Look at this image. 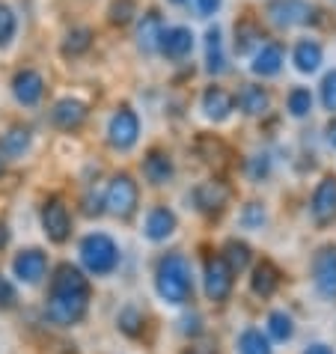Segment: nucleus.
I'll list each match as a JSON object with an SVG mask.
<instances>
[{"mask_svg":"<svg viewBox=\"0 0 336 354\" xmlns=\"http://www.w3.org/2000/svg\"><path fill=\"white\" fill-rule=\"evenodd\" d=\"M104 205L116 218H131L137 209V185L131 176L128 173L113 176L111 185H107V194H104Z\"/></svg>","mask_w":336,"mask_h":354,"instance_id":"nucleus-5","label":"nucleus"},{"mask_svg":"<svg viewBox=\"0 0 336 354\" xmlns=\"http://www.w3.org/2000/svg\"><path fill=\"white\" fill-rule=\"evenodd\" d=\"M143 173L152 185H167L173 179V158L164 149H149L143 161Z\"/></svg>","mask_w":336,"mask_h":354,"instance_id":"nucleus-18","label":"nucleus"},{"mask_svg":"<svg viewBox=\"0 0 336 354\" xmlns=\"http://www.w3.org/2000/svg\"><path fill=\"white\" fill-rule=\"evenodd\" d=\"M137 137H140V120H137V113L131 107L122 104L120 111L111 116V122H107V140H111L113 149L128 152L137 143Z\"/></svg>","mask_w":336,"mask_h":354,"instance_id":"nucleus-6","label":"nucleus"},{"mask_svg":"<svg viewBox=\"0 0 336 354\" xmlns=\"http://www.w3.org/2000/svg\"><path fill=\"white\" fill-rule=\"evenodd\" d=\"M262 223H265V209L259 203H247L241 212V226L244 230H262Z\"/></svg>","mask_w":336,"mask_h":354,"instance_id":"nucleus-35","label":"nucleus"},{"mask_svg":"<svg viewBox=\"0 0 336 354\" xmlns=\"http://www.w3.org/2000/svg\"><path fill=\"white\" fill-rule=\"evenodd\" d=\"M3 158H6V155H3V149H0V170H3Z\"/></svg>","mask_w":336,"mask_h":354,"instance_id":"nucleus-45","label":"nucleus"},{"mask_svg":"<svg viewBox=\"0 0 336 354\" xmlns=\"http://www.w3.org/2000/svg\"><path fill=\"white\" fill-rule=\"evenodd\" d=\"M196 152H200L203 161H209L214 167H223L226 158H232L230 146H226L221 137H214V134H200L196 137Z\"/></svg>","mask_w":336,"mask_h":354,"instance_id":"nucleus-24","label":"nucleus"},{"mask_svg":"<svg viewBox=\"0 0 336 354\" xmlns=\"http://www.w3.org/2000/svg\"><path fill=\"white\" fill-rule=\"evenodd\" d=\"M256 45H262V27L247 15V18H241V21L235 24V51L250 54Z\"/></svg>","mask_w":336,"mask_h":354,"instance_id":"nucleus-26","label":"nucleus"},{"mask_svg":"<svg viewBox=\"0 0 336 354\" xmlns=\"http://www.w3.org/2000/svg\"><path fill=\"white\" fill-rule=\"evenodd\" d=\"M86 116H90V107L84 102H77V98H60L51 111V122L63 131H75L86 122Z\"/></svg>","mask_w":336,"mask_h":354,"instance_id":"nucleus-11","label":"nucleus"},{"mask_svg":"<svg viewBox=\"0 0 336 354\" xmlns=\"http://www.w3.org/2000/svg\"><path fill=\"white\" fill-rule=\"evenodd\" d=\"M223 259L230 262V268L232 271H244L247 265H250V248H247L244 241H226V248H223Z\"/></svg>","mask_w":336,"mask_h":354,"instance_id":"nucleus-30","label":"nucleus"},{"mask_svg":"<svg viewBox=\"0 0 336 354\" xmlns=\"http://www.w3.org/2000/svg\"><path fill=\"white\" fill-rule=\"evenodd\" d=\"M304 354H333V348H328V346H321V342H315V346H310Z\"/></svg>","mask_w":336,"mask_h":354,"instance_id":"nucleus-41","label":"nucleus"},{"mask_svg":"<svg viewBox=\"0 0 336 354\" xmlns=\"http://www.w3.org/2000/svg\"><path fill=\"white\" fill-rule=\"evenodd\" d=\"M134 15H137V3H134V0H113L111 9H107V18H111V24H116V27L131 24Z\"/></svg>","mask_w":336,"mask_h":354,"instance_id":"nucleus-32","label":"nucleus"},{"mask_svg":"<svg viewBox=\"0 0 336 354\" xmlns=\"http://www.w3.org/2000/svg\"><path fill=\"white\" fill-rule=\"evenodd\" d=\"M42 230L51 241L63 244L68 235H72V218H68V209L63 205V200H48L42 209Z\"/></svg>","mask_w":336,"mask_h":354,"instance_id":"nucleus-8","label":"nucleus"},{"mask_svg":"<svg viewBox=\"0 0 336 354\" xmlns=\"http://www.w3.org/2000/svg\"><path fill=\"white\" fill-rule=\"evenodd\" d=\"M176 232V214L170 209H164V205H158L146 214V235H149L152 241H164L170 239Z\"/></svg>","mask_w":336,"mask_h":354,"instance_id":"nucleus-21","label":"nucleus"},{"mask_svg":"<svg viewBox=\"0 0 336 354\" xmlns=\"http://www.w3.org/2000/svg\"><path fill=\"white\" fill-rule=\"evenodd\" d=\"M9 241V232H6V226L3 223H0V248H3V244Z\"/></svg>","mask_w":336,"mask_h":354,"instance_id":"nucleus-44","label":"nucleus"},{"mask_svg":"<svg viewBox=\"0 0 336 354\" xmlns=\"http://www.w3.org/2000/svg\"><path fill=\"white\" fill-rule=\"evenodd\" d=\"M170 3H176V6H182V3H187V0H170Z\"/></svg>","mask_w":336,"mask_h":354,"instance_id":"nucleus-46","label":"nucleus"},{"mask_svg":"<svg viewBox=\"0 0 336 354\" xmlns=\"http://www.w3.org/2000/svg\"><path fill=\"white\" fill-rule=\"evenodd\" d=\"M194 203H196V209L205 212V214L221 212L223 203H226V188L221 182H203L200 188L194 191Z\"/></svg>","mask_w":336,"mask_h":354,"instance_id":"nucleus-22","label":"nucleus"},{"mask_svg":"<svg viewBox=\"0 0 336 354\" xmlns=\"http://www.w3.org/2000/svg\"><path fill=\"white\" fill-rule=\"evenodd\" d=\"M12 95H15V102L24 104V107L39 104V102H42V95H45L42 75H39L36 68H21V72H15V77H12Z\"/></svg>","mask_w":336,"mask_h":354,"instance_id":"nucleus-9","label":"nucleus"},{"mask_svg":"<svg viewBox=\"0 0 336 354\" xmlns=\"http://www.w3.org/2000/svg\"><path fill=\"white\" fill-rule=\"evenodd\" d=\"M232 107H235V98L226 93L223 86H209V90L203 93V113L214 122H223L226 116L232 113Z\"/></svg>","mask_w":336,"mask_h":354,"instance_id":"nucleus-15","label":"nucleus"},{"mask_svg":"<svg viewBox=\"0 0 336 354\" xmlns=\"http://www.w3.org/2000/svg\"><path fill=\"white\" fill-rule=\"evenodd\" d=\"M312 218L315 223H330L336 221V176H328V179L319 182V188L312 194Z\"/></svg>","mask_w":336,"mask_h":354,"instance_id":"nucleus-12","label":"nucleus"},{"mask_svg":"<svg viewBox=\"0 0 336 354\" xmlns=\"http://www.w3.org/2000/svg\"><path fill=\"white\" fill-rule=\"evenodd\" d=\"M268 333H271V339L286 342V339H292L295 324H292V319L286 316L283 310H277V313H271V316H268Z\"/></svg>","mask_w":336,"mask_h":354,"instance_id":"nucleus-31","label":"nucleus"},{"mask_svg":"<svg viewBox=\"0 0 336 354\" xmlns=\"http://www.w3.org/2000/svg\"><path fill=\"white\" fill-rule=\"evenodd\" d=\"M221 3L223 0H196V12H200L203 18H209V15H214L217 9H221Z\"/></svg>","mask_w":336,"mask_h":354,"instance_id":"nucleus-40","label":"nucleus"},{"mask_svg":"<svg viewBox=\"0 0 336 354\" xmlns=\"http://www.w3.org/2000/svg\"><path fill=\"white\" fill-rule=\"evenodd\" d=\"M239 354H271V346H268V339L262 337V330L250 328L239 337Z\"/></svg>","mask_w":336,"mask_h":354,"instance_id":"nucleus-29","label":"nucleus"},{"mask_svg":"<svg viewBox=\"0 0 336 354\" xmlns=\"http://www.w3.org/2000/svg\"><path fill=\"white\" fill-rule=\"evenodd\" d=\"M191 48H194V33L187 30V27H170V30L164 27L161 48H158L164 57H170V60H185V57L191 54Z\"/></svg>","mask_w":336,"mask_h":354,"instance_id":"nucleus-14","label":"nucleus"},{"mask_svg":"<svg viewBox=\"0 0 336 354\" xmlns=\"http://www.w3.org/2000/svg\"><path fill=\"white\" fill-rule=\"evenodd\" d=\"M15 30H18L15 12H12V9H9L6 3H0V48H6L9 42H12Z\"/></svg>","mask_w":336,"mask_h":354,"instance_id":"nucleus-34","label":"nucleus"},{"mask_svg":"<svg viewBox=\"0 0 336 354\" xmlns=\"http://www.w3.org/2000/svg\"><path fill=\"white\" fill-rule=\"evenodd\" d=\"M265 15L277 27H301V24L315 21L319 9L312 3H306V0H268L265 3Z\"/></svg>","mask_w":336,"mask_h":354,"instance_id":"nucleus-4","label":"nucleus"},{"mask_svg":"<svg viewBox=\"0 0 336 354\" xmlns=\"http://www.w3.org/2000/svg\"><path fill=\"white\" fill-rule=\"evenodd\" d=\"M250 68H253V75H259V77L280 75V68H283V48L277 42L259 45V51L253 54V66Z\"/></svg>","mask_w":336,"mask_h":354,"instance_id":"nucleus-16","label":"nucleus"},{"mask_svg":"<svg viewBox=\"0 0 336 354\" xmlns=\"http://www.w3.org/2000/svg\"><path fill=\"white\" fill-rule=\"evenodd\" d=\"M268 158H265V155H256V158H250V167H247V170H250V176L253 179H262L265 173H268Z\"/></svg>","mask_w":336,"mask_h":354,"instance_id":"nucleus-39","label":"nucleus"},{"mask_svg":"<svg viewBox=\"0 0 336 354\" xmlns=\"http://www.w3.org/2000/svg\"><path fill=\"white\" fill-rule=\"evenodd\" d=\"M205 68L212 75H223L226 72V54H223V39H221V30L212 27L205 33Z\"/></svg>","mask_w":336,"mask_h":354,"instance_id":"nucleus-25","label":"nucleus"},{"mask_svg":"<svg viewBox=\"0 0 336 354\" xmlns=\"http://www.w3.org/2000/svg\"><path fill=\"white\" fill-rule=\"evenodd\" d=\"M86 304H90V280L75 265H60L51 280L48 319L57 324H77L86 316Z\"/></svg>","mask_w":336,"mask_h":354,"instance_id":"nucleus-1","label":"nucleus"},{"mask_svg":"<svg viewBox=\"0 0 336 354\" xmlns=\"http://www.w3.org/2000/svg\"><path fill=\"white\" fill-rule=\"evenodd\" d=\"M328 143L336 146V120H330V125H328Z\"/></svg>","mask_w":336,"mask_h":354,"instance_id":"nucleus-43","label":"nucleus"},{"mask_svg":"<svg viewBox=\"0 0 336 354\" xmlns=\"http://www.w3.org/2000/svg\"><path fill=\"white\" fill-rule=\"evenodd\" d=\"M310 111H312V93L304 90V86H295L289 93V113L301 120V116H306Z\"/></svg>","mask_w":336,"mask_h":354,"instance_id":"nucleus-33","label":"nucleus"},{"mask_svg":"<svg viewBox=\"0 0 336 354\" xmlns=\"http://www.w3.org/2000/svg\"><path fill=\"white\" fill-rule=\"evenodd\" d=\"M161 36H164V21L155 9H149V12L140 18V27H137V42H140L146 54H152L161 48Z\"/></svg>","mask_w":336,"mask_h":354,"instance_id":"nucleus-17","label":"nucleus"},{"mask_svg":"<svg viewBox=\"0 0 336 354\" xmlns=\"http://www.w3.org/2000/svg\"><path fill=\"white\" fill-rule=\"evenodd\" d=\"M280 286V271H277V265L262 259L259 265L253 268V277H250V289L259 295V298H271Z\"/></svg>","mask_w":336,"mask_h":354,"instance_id":"nucleus-20","label":"nucleus"},{"mask_svg":"<svg viewBox=\"0 0 336 354\" xmlns=\"http://www.w3.org/2000/svg\"><path fill=\"white\" fill-rule=\"evenodd\" d=\"M15 304V286L0 274V310H9Z\"/></svg>","mask_w":336,"mask_h":354,"instance_id":"nucleus-38","label":"nucleus"},{"mask_svg":"<svg viewBox=\"0 0 336 354\" xmlns=\"http://www.w3.org/2000/svg\"><path fill=\"white\" fill-rule=\"evenodd\" d=\"M321 104L324 111L336 113V72H328L321 81Z\"/></svg>","mask_w":336,"mask_h":354,"instance_id":"nucleus-36","label":"nucleus"},{"mask_svg":"<svg viewBox=\"0 0 336 354\" xmlns=\"http://www.w3.org/2000/svg\"><path fill=\"white\" fill-rule=\"evenodd\" d=\"M232 268L223 257H209L205 259V295L212 301H226L232 292Z\"/></svg>","mask_w":336,"mask_h":354,"instance_id":"nucleus-7","label":"nucleus"},{"mask_svg":"<svg viewBox=\"0 0 336 354\" xmlns=\"http://www.w3.org/2000/svg\"><path fill=\"white\" fill-rule=\"evenodd\" d=\"M312 274H315V289L324 298H336V248H321L315 253Z\"/></svg>","mask_w":336,"mask_h":354,"instance_id":"nucleus-10","label":"nucleus"},{"mask_svg":"<svg viewBox=\"0 0 336 354\" xmlns=\"http://www.w3.org/2000/svg\"><path fill=\"white\" fill-rule=\"evenodd\" d=\"M81 259L93 274H111L116 262H120V250H116L111 235L93 232L81 241Z\"/></svg>","mask_w":336,"mask_h":354,"instance_id":"nucleus-3","label":"nucleus"},{"mask_svg":"<svg viewBox=\"0 0 336 354\" xmlns=\"http://www.w3.org/2000/svg\"><path fill=\"white\" fill-rule=\"evenodd\" d=\"M268 104H271V95L259 84H247L244 90L239 93V107H241V113H247V116L265 113V111H268Z\"/></svg>","mask_w":336,"mask_h":354,"instance_id":"nucleus-23","label":"nucleus"},{"mask_svg":"<svg viewBox=\"0 0 336 354\" xmlns=\"http://www.w3.org/2000/svg\"><path fill=\"white\" fill-rule=\"evenodd\" d=\"M292 60H295V68H298V72L312 75L315 68L321 66L324 51H321L319 42H312V39H301V42L295 45V51H292Z\"/></svg>","mask_w":336,"mask_h":354,"instance_id":"nucleus-19","label":"nucleus"},{"mask_svg":"<svg viewBox=\"0 0 336 354\" xmlns=\"http://www.w3.org/2000/svg\"><path fill=\"white\" fill-rule=\"evenodd\" d=\"M27 146H30V131L27 129H9L3 143H0V149H3L6 158H18V155L27 152Z\"/></svg>","mask_w":336,"mask_h":354,"instance_id":"nucleus-28","label":"nucleus"},{"mask_svg":"<svg viewBox=\"0 0 336 354\" xmlns=\"http://www.w3.org/2000/svg\"><path fill=\"white\" fill-rule=\"evenodd\" d=\"M93 48V30L90 27H77L63 39V57H81Z\"/></svg>","mask_w":336,"mask_h":354,"instance_id":"nucleus-27","label":"nucleus"},{"mask_svg":"<svg viewBox=\"0 0 336 354\" xmlns=\"http://www.w3.org/2000/svg\"><path fill=\"white\" fill-rule=\"evenodd\" d=\"M12 271H15V277L21 283H39L45 277V271H48V257L42 250H36V248L21 250L15 257V262H12Z\"/></svg>","mask_w":336,"mask_h":354,"instance_id":"nucleus-13","label":"nucleus"},{"mask_svg":"<svg viewBox=\"0 0 336 354\" xmlns=\"http://www.w3.org/2000/svg\"><path fill=\"white\" fill-rule=\"evenodd\" d=\"M185 354H214V348L212 346H191Z\"/></svg>","mask_w":336,"mask_h":354,"instance_id":"nucleus-42","label":"nucleus"},{"mask_svg":"<svg viewBox=\"0 0 336 354\" xmlns=\"http://www.w3.org/2000/svg\"><path fill=\"white\" fill-rule=\"evenodd\" d=\"M155 286L158 295L167 304H185L191 298V265L182 253H167V257L158 262V274H155Z\"/></svg>","mask_w":336,"mask_h":354,"instance_id":"nucleus-2","label":"nucleus"},{"mask_svg":"<svg viewBox=\"0 0 336 354\" xmlns=\"http://www.w3.org/2000/svg\"><path fill=\"white\" fill-rule=\"evenodd\" d=\"M140 324H143V316L137 310L128 307L120 313V328L128 333V337H137V333H140Z\"/></svg>","mask_w":336,"mask_h":354,"instance_id":"nucleus-37","label":"nucleus"}]
</instances>
